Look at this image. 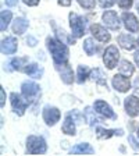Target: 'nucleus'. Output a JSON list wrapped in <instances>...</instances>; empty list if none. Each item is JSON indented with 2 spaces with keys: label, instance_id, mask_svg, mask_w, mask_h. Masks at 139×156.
<instances>
[{
  "label": "nucleus",
  "instance_id": "nucleus-1",
  "mask_svg": "<svg viewBox=\"0 0 139 156\" xmlns=\"http://www.w3.org/2000/svg\"><path fill=\"white\" fill-rule=\"evenodd\" d=\"M46 48H47L49 53L52 56L54 64H64L70 58V49H68L67 43L61 42L60 39L53 38V36H47L46 38Z\"/></svg>",
  "mask_w": 139,
  "mask_h": 156
},
{
  "label": "nucleus",
  "instance_id": "nucleus-2",
  "mask_svg": "<svg viewBox=\"0 0 139 156\" xmlns=\"http://www.w3.org/2000/svg\"><path fill=\"white\" fill-rule=\"evenodd\" d=\"M25 151L28 155H45L47 152V144L43 136L29 135L26 138Z\"/></svg>",
  "mask_w": 139,
  "mask_h": 156
},
{
  "label": "nucleus",
  "instance_id": "nucleus-3",
  "mask_svg": "<svg viewBox=\"0 0 139 156\" xmlns=\"http://www.w3.org/2000/svg\"><path fill=\"white\" fill-rule=\"evenodd\" d=\"M68 20H70V28H71V35L75 39H79L86 34V18L82 16H78L77 13H70L68 14Z\"/></svg>",
  "mask_w": 139,
  "mask_h": 156
},
{
  "label": "nucleus",
  "instance_id": "nucleus-4",
  "mask_svg": "<svg viewBox=\"0 0 139 156\" xmlns=\"http://www.w3.org/2000/svg\"><path fill=\"white\" fill-rule=\"evenodd\" d=\"M102 21H103L104 27H107L110 31H114V32L120 31L121 24H123V20L117 14V11L110 10V9H107L103 11V14H102Z\"/></svg>",
  "mask_w": 139,
  "mask_h": 156
},
{
  "label": "nucleus",
  "instance_id": "nucleus-5",
  "mask_svg": "<svg viewBox=\"0 0 139 156\" xmlns=\"http://www.w3.org/2000/svg\"><path fill=\"white\" fill-rule=\"evenodd\" d=\"M103 63L107 70H114L120 63V50L116 45H109L103 52Z\"/></svg>",
  "mask_w": 139,
  "mask_h": 156
},
{
  "label": "nucleus",
  "instance_id": "nucleus-6",
  "mask_svg": "<svg viewBox=\"0 0 139 156\" xmlns=\"http://www.w3.org/2000/svg\"><path fill=\"white\" fill-rule=\"evenodd\" d=\"M42 119L47 127H54L61 119V112L53 105H46L42 110Z\"/></svg>",
  "mask_w": 139,
  "mask_h": 156
},
{
  "label": "nucleus",
  "instance_id": "nucleus-7",
  "mask_svg": "<svg viewBox=\"0 0 139 156\" xmlns=\"http://www.w3.org/2000/svg\"><path fill=\"white\" fill-rule=\"evenodd\" d=\"M10 103H11V107H13V112L19 117L25 114L28 106L31 105L23 96V94H17V92H13V94L10 95Z\"/></svg>",
  "mask_w": 139,
  "mask_h": 156
},
{
  "label": "nucleus",
  "instance_id": "nucleus-8",
  "mask_svg": "<svg viewBox=\"0 0 139 156\" xmlns=\"http://www.w3.org/2000/svg\"><path fill=\"white\" fill-rule=\"evenodd\" d=\"M21 94L29 103H32L40 95V87H39V84H36L33 81H24L21 84Z\"/></svg>",
  "mask_w": 139,
  "mask_h": 156
},
{
  "label": "nucleus",
  "instance_id": "nucleus-9",
  "mask_svg": "<svg viewBox=\"0 0 139 156\" xmlns=\"http://www.w3.org/2000/svg\"><path fill=\"white\" fill-rule=\"evenodd\" d=\"M107 27L102 25V24H92L91 28H89V32H91V35L93 36L95 39H96L97 42L100 43H109L111 41V34L107 31Z\"/></svg>",
  "mask_w": 139,
  "mask_h": 156
},
{
  "label": "nucleus",
  "instance_id": "nucleus-10",
  "mask_svg": "<svg viewBox=\"0 0 139 156\" xmlns=\"http://www.w3.org/2000/svg\"><path fill=\"white\" fill-rule=\"evenodd\" d=\"M111 85H113L114 89H116L117 92H120V94H127L130 89H132V84H131V81H130V77H127V75L121 74V73L113 75V78H111Z\"/></svg>",
  "mask_w": 139,
  "mask_h": 156
},
{
  "label": "nucleus",
  "instance_id": "nucleus-11",
  "mask_svg": "<svg viewBox=\"0 0 139 156\" xmlns=\"http://www.w3.org/2000/svg\"><path fill=\"white\" fill-rule=\"evenodd\" d=\"M56 70H57L58 75H60V80L64 82L65 85H72L74 81H77V75L74 74L71 66L68 63H64V64H54Z\"/></svg>",
  "mask_w": 139,
  "mask_h": 156
},
{
  "label": "nucleus",
  "instance_id": "nucleus-12",
  "mask_svg": "<svg viewBox=\"0 0 139 156\" xmlns=\"http://www.w3.org/2000/svg\"><path fill=\"white\" fill-rule=\"evenodd\" d=\"M121 20H123V25L124 28L131 34H138L139 32V20L138 17L134 13H131L130 10L128 11H124L121 14Z\"/></svg>",
  "mask_w": 139,
  "mask_h": 156
},
{
  "label": "nucleus",
  "instance_id": "nucleus-13",
  "mask_svg": "<svg viewBox=\"0 0 139 156\" xmlns=\"http://www.w3.org/2000/svg\"><path fill=\"white\" fill-rule=\"evenodd\" d=\"M93 109L96 110V113L99 114V116L104 117V119H110V120H116L117 119V114L114 113L113 107L107 103L106 101H103V99H97V101H95Z\"/></svg>",
  "mask_w": 139,
  "mask_h": 156
},
{
  "label": "nucleus",
  "instance_id": "nucleus-14",
  "mask_svg": "<svg viewBox=\"0 0 139 156\" xmlns=\"http://www.w3.org/2000/svg\"><path fill=\"white\" fill-rule=\"evenodd\" d=\"M124 110L132 119L139 116V98L136 95H128L124 99Z\"/></svg>",
  "mask_w": 139,
  "mask_h": 156
},
{
  "label": "nucleus",
  "instance_id": "nucleus-15",
  "mask_svg": "<svg viewBox=\"0 0 139 156\" xmlns=\"http://www.w3.org/2000/svg\"><path fill=\"white\" fill-rule=\"evenodd\" d=\"M0 49H2V55H6V56L16 55L17 50H18V39L16 36H6L2 41Z\"/></svg>",
  "mask_w": 139,
  "mask_h": 156
},
{
  "label": "nucleus",
  "instance_id": "nucleus-16",
  "mask_svg": "<svg viewBox=\"0 0 139 156\" xmlns=\"http://www.w3.org/2000/svg\"><path fill=\"white\" fill-rule=\"evenodd\" d=\"M118 46L123 48L124 50H135V48L138 46V41L132 36V34H120L117 38Z\"/></svg>",
  "mask_w": 139,
  "mask_h": 156
},
{
  "label": "nucleus",
  "instance_id": "nucleus-17",
  "mask_svg": "<svg viewBox=\"0 0 139 156\" xmlns=\"http://www.w3.org/2000/svg\"><path fill=\"white\" fill-rule=\"evenodd\" d=\"M23 71L25 73L28 77L33 78V80H40L43 73H45V70H43V67L40 64H38V63H29V64H25V67L23 68Z\"/></svg>",
  "mask_w": 139,
  "mask_h": 156
},
{
  "label": "nucleus",
  "instance_id": "nucleus-18",
  "mask_svg": "<svg viewBox=\"0 0 139 156\" xmlns=\"http://www.w3.org/2000/svg\"><path fill=\"white\" fill-rule=\"evenodd\" d=\"M29 27V21L24 17H17L13 20V24H11V29H13L14 35H24L26 32V29Z\"/></svg>",
  "mask_w": 139,
  "mask_h": 156
},
{
  "label": "nucleus",
  "instance_id": "nucleus-19",
  "mask_svg": "<svg viewBox=\"0 0 139 156\" xmlns=\"http://www.w3.org/2000/svg\"><path fill=\"white\" fill-rule=\"evenodd\" d=\"M61 131H63V134L71 135V136H74L75 134H77V123H75V120L68 113H67V116H65L64 121H63Z\"/></svg>",
  "mask_w": 139,
  "mask_h": 156
},
{
  "label": "nucleus",
  "instance_id": "nucleus-20",
  "mask_svg": "<svg viewBox=\"0 0 139 156\" xmlns=\"http://www.w3.org/2000/svg\"><path fill=\"white\" fill-rule=\"evenodd\" d=\"M114 135H124V131L121 128L118 130H110V128H103V127H96V136L99 140H109Z\"/></svg>",
  "mask_w": 139,
  "mask_h": 156
},
{
  "label": "nucleus",
  "instance_id": "nucleus-21",
  "mask_svg": "<svg viewBox=\"0 0 139 156\" xmlns=\"http://www.w3.org/2000/svg\"><path fill=\"white\" fill-rule=\"evenodd\" d=\"M71 155H93L95 148L89 142H79L71 149Z\"/></svg>",
  "mask_w": 139,
  "mask_h": 156
},
{
  "label": "nucleus",
  "instance_id": "nucleus-22",
  "mask_svg": "<svg viewBox=\"0 0 139 156\" xmlns=\"http://www.w3.org/2000/svg\"><path fill=\"white\" fill-rule=\"evenodd\" d=\"M82 49H84V52L86 53L88 56H95L97 53V50H99V46H97V43H96V39H95L93 36L84 39Z\"/></svg>",
  "mask_w": 139,
  "mask_h": 156
},
{
  "label": "nucleus",
  "instance_id": "nucleus-23",
  "mask_svg": "<svg viewBox=\"0 0 139 156\" xmlns=\"http://www.w3.org/2000/svg\"><path fill=\"white\" fill-rule=\"evenodd\" d=\"M10 23H13V13H11V10H2V13H0V31L6 32Z\"/></svg>",
  "mask_w": 139,
  "mask_h": 156
},
{
  "label": "nucleus",
  "instance_id": "nucleus-24",
  "mask_svg": "<svg viewBox=\"0 0 139 156\" xmlns=\"http://www.w3.org/2000/svg\"><path fill=\"white\" fill-rule=\"evenodd\" d=\"M77 82L79 85L85 84L88 78H91V68L88 67V66L85 64H81V66H78L77 68Z\"/></svg>",
  "mask_w": 139,
  "mask_h": 156
},
{
  "label": "nucleus",
  "instance_id": "nucleus-25",
  "mask_svg": "<svg viewBox=\"0 0 139 156\" xmlns=\"http://www.w3.org/2000/svg\"><path fill=\"white\" fill-rule=\"evenodd\" d=\"M118 70H120L121 74L127 75V77H131V75H134V73H135V66H134L130 60L123 58V60H120V63H118Z\"/></svg>",
  "mask_w": 139,
  "mask_h": 156
},
{
  "label": "nucleus",
  "instance_id": "nucleus-26",
  "mask_svg": "<svg viewBox=\"0 0 139 156\" xmlns=\"http://www.w3.org/2000/svg\"><path fill=\"white\" fill-rule=\"evenodd\" d=\"M95 113H96V110L93 109V106H86L85 107V110H84V117H85V120L88 121V124L92 127H95L96 124L100 123V120L97 119L96 116H95Z\"/></svg>",
  "mask_w": 139,
  "mask_h": 156
},
{
  "label": "nucleus",
  "instance_id": "nucleus-27",
  "mask_svg": "<svg viewBox=\"0 0 139 156\" xmlns=\"http://www.w3.org/2000/svg\"><path fill=\"white\" fill-rule=\"evenodd\" d=\"M54 34H56V38L60 39L61 42L67 43V45H74L75 43V38L72 35H67L65 31L63 28H58V27L54 25Z\"/></svg>",
  "mask_w": 139,
  "mask_h": 156
},
{
  "label": "nucleus",
  "instance_id": "nucleus-28",
  "mask_svg": "<svg viewBox=\"0 0 139 156\" xmlns=\"http://www.w3.org/2000/svg\"><path fill=\"white\" fill-rule=\"evenodd\" d=\"M23 62H25V58L13 57V58H11V60H10V62L6 64L4 70H7V71H18V70H21V68H23V66H24Z\"/></svg>",
  "mask_w": 139,
  "mask_h": 156
},
{
  "label": "nucleus",
  "instance_id": "nucleus-29",
  "mask_svg": "<svg viewBox=\"0 0 139 156\" xmlns=\"http://www.w3.org/2000/svg\"><path fill=\"white\" fill-rule=\"evenodd\" d=\"M91 80H93L96 84L99 85H103V87H107V81H106V77H104L103 71L100 68H95L91 71Z\"/></svg>",
  "mask_w": 139,
  "mask_h": 156
},
{
  "label": "nucleus",
  "instance_id": "nucleus-30",
  "mask_svg": "<svg viewBox=\"0 0 139 156\" xmlns=\"http://www.w3.org/2000/svg\"><path fill=\"white\" fill-rule=\"evenodd\" d=\"M77 3L84 10H93L97 4V0H77Z\"/></svg>",
  "mask_w": 139,
  "mask_h": 156
},
{
  "label": "nucleus",
  "instance_id": "nucleus-31",
  "mask_svg": "<svg viewBox=\"0 0 139 156\" xmlns=\"http://www.w3.org/2000/svg\"><path fill=\"white\" fill-rule=\"evenodd\" d=\"M117 4L121 10L127 11V10H131L134 6V0H117Z\"/></svg>",
  "mask_w": 139,
  "mask_h": 156
},
{
  "label": "nucleus",
  "instance_id": "nucleus-32",
  "mask_svg": "<svg viewBox=\"0 0 139 156\" xmlns=\"http://www.w3.org/2000/svg\"><path fill=\"white\" fill-rule=\"evenodd\" d=\"M116 3H117V0H97V4H99L103 10L111 9Z\"/></svg>",
  "mask_w": 139,
  "mask_h": 156
},
{
  "label": "nucleus",
  "instance_id": "nucleus-33",
  "mask_svg": "<svg viewBox=\"0 0 139 156\" xmlns=\"http://www.w3.org/2000/svg\"><path fill=\"white\" fill-rule=\"evenodd\" d=\"M26 45H28L29 48H35V46L38 45V39L32 35H28L26 36Z\"/></svg>",
  "mask_w": 139,
  "mask_h": 156
},
{
  "label": "nucleus",
  "instance_id": "nucleus-34",
  "mask_svg": "<svg viewBox=\"0 0 139 156\" xmlns=\"http://www.w3.org/2000/svg\"><path fill=\"white\" fill-rule=\"evenodd\" d=\"M6 99H7L6 91H4L3 87H0V106L2 107H4V105H6Z\"/></svg>",
  "mask_w": 139,
  "mask_h": 156
},
{
  "label": "nucleus",
  "instance_id": "nucleus-35",
  "mask_svg": "<svg viewBox=\"0 0 139 156\" xmlns=\"http://www.w3.org/2000/svg\"><path fill=\"white\" fill-rule=\"evenodd\" d=\"M128 141H130V145L132 146L134 151H139V144L135 141V136H134V135H128Z\"/></svg>",
  "mask_w": 139,
  "mask_h": 156
},
{
  "label": "nucleus",
  "instance_id": "nucleus-36",
  "mask_svg": "<svg viewBox=\"0 0 139 156\" xmlns=\"http://www.w3.org/2000/svg\"><path fill=\"white\" fill-rule=\"evenodd\" d=\"M21 2L28 7H36V6H39V3H40V0H21Z\"/></svg>",
  "mask_w": 139,
  "mask_h": 156
},
{
  "label": "nucleus",
  "instance_id": "nucleus-37",
  "mask_svg": "<svg viewBox=\"0 0 139 156\" xmlns=\"http://www.w3.org/2000/svg\"><path fill=\"white\" fill-rule=\"evenodd\" d=\"M72 3V0H57V4L61 7H70Z\"/></svg>",
  "mask_w": 139,
  "mask_h": 156
},
{
  "label": "nucleus",
  "instance_id": "nucleus-38",
  "mask_svg": "<svg viewBox=\"0 0 139 156\" xmlns=\"http://www.w3.org/2000/svg\"><path fill=\"white\" fill-rule=\"evenodd\" d=\"M19 0H4V3H6L7 7H16L18 4Z\"/></svg>",
  "mask_w": 139,
  "mask_h": 156
},
{
  "label": "nucleus",
  "instance_id": "nucleus-39",
  "mask_svg": "<svg viewBox=\"0 0 139 156\" xmlns=\"http://www.w3.org/2000/svg\"><path fill=\"white\" fill-rule=\"evenodd\" d=\"M134 62H135V66L139 67V49H136L134 52Z\"/></svg>",
  "mask_w": 139,
  "mask_h": 156
},
{
  "label": "nucleus",
  "instance_id": "nucleus-40",
  "mask_svg": "<svg viewBox=\"0 0 139 156\" xmlns=\"http://www.w3.org/2000/svg\"><path fill=\"white\" fill-rule=\"evenodd\" d=\"M132 88L136 92H139V77H135V80H134V82H132Z\"/></svg>",
  "mask_w": 139,
  "mask_h": 156
},
{
  "label": "nucleus",
  "instance_id": "nucleus-41",
  "mask_svg": "<svg viewBox=\"0 0 139 156\" xmlns=\"http://www.w3.org/2000/svg\"><path fill=\"white\" fill-rule=\"evenodd\" d=\"M136 41H138V48H139V36H138V39H136Z\"/></svg>",
  "mask_w": 139,
  "mask_h": 156
},
{
  "label": "nucleus",
  "instance_id": "nucleus-42",
  "mask_svg": "<svg viewBox=\"0 0 139 156\" xmlns=\"http://www.w3.org/2000/svg\"><path fill=\"white\" fill-rule=\"evenodd\" d=\"M136 133H138V140H139V128H138V131H136Z\"/></svg>",
  "mask_w": 139,
  "mask_h": 156
}]
</instances>
